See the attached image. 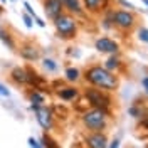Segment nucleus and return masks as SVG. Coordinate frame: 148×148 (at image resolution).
<instances>
[{
  "mask_svg": "<svg viewBox=\"0 0 148 148\" xmlns=\"http://www.w3.org/2000/svg\"><path fill=\"white\" fill-rule=\"evenodd\" d=\"M84 79L92 88H98L106 92L114 91L118 88V77L114 76V73H110L108 69H104V66H91L84 73Z\"/></svg>",
  "mask_w": 148,
  "mask_h": 148,
  "instance_id": "f257e3e1",
  "label": "nucleus"
},
{
  "mask_svg": "<svg viewBox=\"0 0 148 148\" xmlns=\"http://www.w3.org/2000/svg\"><path fill=\"white\" fill-rule=\"evenodd\" d=\"M83 125L91 133H101L108 125V110L91 108L83 114Z\"/></svg>",
  "mask_w": 148,
  "mask_h": 148,
  "instance_id": "f03ea898",
  "label": "nucleus"
},
{
  "mask_svg": "<svg viewBox=\"0 0 148 148\" xmlns=\"http://www.w3.org/2000/svg\"><path fill=\"white\" fill-rule=\"evenodd\" d=\"M54 22V27L57 36L62 37V39H73L76 37V32H77V22L76 18H73L69 14H62L59 17L52 20Z\"/></svg>",
  "mask_w": 148,
  "mask_h": 148,
  "instance_id": "7ed1b4c3",
  "label": "nucleus"
},
{
  "mask_svg": "<svg viewBox=\"0 0 148 148\" xmlns=\"http://www.w3.org/2000/svg\"><path fill=\"white\" fill-rule=\"evenodd\" d=\"M84 94H86V99L92 108H99V110H108L110 108L111 98L106 91H101L98 88H89V89H86Z\"/></svg>",
  "mask_w": 148,
  "mask_h": 148,
  "instance_id": "20e7f679",
  "label": "nucleus"
},
{
  "mask_svg": "<svg viewBox=\"0 0 148 148\" xmlns=\"http://www.w3.org/2000/svg\"><path fill=\"white\" fill-rule=\"evenodd\" d=\"M113 24L120 30H130V29L135 27L136 17L130 10H114L113 12Z\"/></svg>",
  "mask_w": 148,
  "mask_h": 148,
  "instance_id": "39448f33",
  "label": "nucleus"
},
{
  "mask_svg": "<svg viewBox=\"0 0 148 148\" xmlns=\"http://www.w3.org/2000/svg\"><path fill=\"white\" fill-rule=\"evenodd\" d=\"M30 110L36 113V118L39 121V125L44 130L52 128V111L49 110L47 106H36V104H30Z\"/></svg>",
  "mask_w": 148,
  "mask_h": 148,
  "instance_id": "423d86ee",
  "label": "nucleus"
},
{
  "mask_svg": "<svg viewBox=\"0 0 148 148\" xmlns=\"http://www.w3.org/2000/svg\"><path fill=\"white\" fill-rule=\"evenodd\" d=\"M44 14L51 20H56L59 15H62L64 14V3H62V0H46L44 2Z\"/></svg>",
  "mask_w": 148,
  "mask_h": 148,
  "instance_id": "0eeeda50",
  "label": "nucleus"
},
{
  "mask_svg": "<svg viewBox=\"0 0 148 148\" xmlns=\"http://www.w3.org/2000/svg\"><path fill=\"white\" fill-rule=\"evenodd\" d=\"M96 51L98 52H103V54H111L114 56L118 51H120V46H118V42L116 40H113L110 37H99L98 40H96Z\"/></svg>",
  "mask_w": 148,
  "mask_h": 148,
  "instance_id": "6e6552de",
  "label": "nucleus"
},
{
  "mask_svg": "<svg viewBox=\"0 0 148 148\" xmlns=\"http://www.w3.org/2000/svg\"><path fill=\"white\" fill-rule=\"evenodd\" d=\"M110 0H83V7L91 14H101L108 10Z\"/></svg>",
  "mask_w": 148,
  "mask_h": 148,
  "instance_id": "1a4fd4ad",
  "label": "nucleus"
},
{
  "mask_svg": "<svg viewBox=\"0 0 148 148\" xmlns=\"http://www.w3.org/2000/svg\"><path fill=\"white\" fill-rule=\"evenodd\" d=\"M86 143L89 148H108V138L104 133H91L86 138Z\"/></svg>",
  "mask_w": 148,
  "mask_h": 148,
  "instance_id": "9d476101",
  "label": "nucleus"
},
{
  "mask_svg": "<svg viewBox=\"0 0 148 148\" xmlns=\"http://www.w3.org/2000/svg\"><path fill=\"white\" fill-rule=\"evenodd\" d=\"M20 56L25 61H37L39 59V49L34 44H24L20 47Z\"/></svg>",
  "mask_w": 148,
  "mask_h": 148,
  "instance_id": "9b49d317",
  "label": "nucleus"
},
{
  "mask_svg": "<svg viewBox=\"0 0 148 148\" xmlns=\"http://www.w3.org/2000/svg\"><path fill=\"white\" fill-rule=\"evenodd\" d=\"M10 76H12V79H14L15 83H18V84L29 83V73H27L25 67H14L12 73H10Z\"/></svg>",
  "mask_w": 148,
  "mask_h": 148,
  "instance_id": "f8f14e48",
  "label": "nucleus"
},
{
  "mask_svg": "<svg viewBox=\"0 0 148 148\" xmlns=\"http://www.w3.org/2000/svg\"><path fill=\"white\" fill-rule=\"evenodd\" d=\"M77 89L76 88H62V89H59L57 91V96L61 98V99H64V101H71V99H74V98H77Z\"/></svg>",
  "mask_w": 148,
  "mask_h": 148,
  "instance_id": "ddd939ff",
  "label": "nucleus"
},
{
  "mask_svg": "<svg viewBox=\"0 0 148 148\" xmlns=\"http://www.w3.org/2000/svg\"><path fill=\"white\" fill-rule=\"evenodd\" d=\"M64 9H67L71 14H83V5L79 0H62Z\"/></svg>",
  "mask_w": 148,
  "mask_h": 148,
  "instance_id": "4468645a",
  "label": "nucleus"
},
{
  "mask_svg": "<svg viewBox=\"0 0 148 148\" xmlns=\"http://www.w3.org/2000/svg\"><path fill=\"white\" fill-rule=\"evenodd\" d=\"M120 67H121V61H120V57H116V56H110L106 59V62H104V69H108L110 73L118 71Z\"/></svg>",
  "mask_w": 148,
  "mask_h": 148,
  "instance_id": "2eb2a0df",
  "label": "nucleus"
},
{
  "mask_svg": "<svg viewBox=\"0 0 148 148\" xmlns=\"http://www.w3.org/2000/svg\"><path fill=\"white\" fill-rule=\"evenodd\" d=\"M24 9H25V14H29L30 17L34 18V20H36V24L39 25V27H46V22H44L42 18H39V17H37L36 10H34L32 7H30V3H29V2H24Z\"/></svg>",
  "mask_w": 148,
  "mask_h": 148,
  "instance_id": "dca6fc26",
  "label": "nucleus"
},
{
  "mask_svg": "<svg viewBox=\"0 0 148 148\" xmlns=\"http://www.w3.org/2000/svg\"><path fill=\"white\" fill-rule=\"evenodd\" d=\"M29 101L32 103V104H36V106H44V103H46V98H44V94L39 91H32L29 94Z\"/></svg>",
  "mask_w": 148,
  "mask_h": 148,
  "instance_id": "f3484780",
  "label": "nucleus"
},
{
  "mask_svg": "<svg viewBox=\"0 0 148 148\" xmlns=\"http://www.w3.org/2000/svg\"><path fill=\"white\" fill-rule=\"evenodd\" d=\"M0 40L3 42V46L9 47L10 51H14V49H15V44H14V40H12L10 34L5 30V29H0Z\"/></svg>",
  "mask_w": 148,
  "mask_h": 148,
  "instance_id": "a211bd4d",
  "label": "nucleus"
},
{
  "mask_svg": "<svg viewBox=\"0 0 148 148\" xmlns=\"http://www.w3.org/2000/svg\"><path fill=\"white\" fill-rule=\"evenodd\" d=\"M64 76H66L67 81H77V79H79V71H77L76 67H67Z\"/></svg>",
  "mask_w": 148,
  "mask_h": 148,
  "instance_id": "6ab92c4d",
  "label": "nucleus"
},
{
  "mask_svg": "<svg viewBox=\"0 0 148 148\" xmlns=\"http://www.w3.org/2000/svg\"><path fill=\"white\" fill-rule=\"evenodd\" d=\"M42 66H44V69L49 71V73H54L56 69H57V62H56L54 59H51V57H46L42 61Z\"/></svg>",
  "mask_w": 148,
  "mask_h": 148,
  "instance_id": "aec40b11",
  "label": "nucleus"
},
{
  "mask_svg": "<svg viewBox=\"0 0 148 148\" xmlns=\"http://www.w3.org/2000/svg\"><path fill=\"white\" fill-rule=\"evenodd\" d=\"M136 36H138L140 42H145V44H148V27H140L138 32H136Z\"/></svg>",
  "mask_w": 148,
  "mask_h": 148,
  "instance_id": "412c9836",
  "label": "nucleus"
},
{
  "mask_svg": "<svg viewBox=\"0 0 148 148\" xmlns=\"http://www.w3.org/2000/svg\"><path fill=\"white\" fill-rule=\"evenodd\" d=\"M42 143H44V148H59V145H57L49 135H44V136H42Z\"/></svg>",
  "mask_w": 148,
  "mask_h": 148,
  "instance_id": "4be33fe9",
  "label": "nucleus"
},
{
  "mask_svg": "<svg viewBox=\"0 0 148 148\" xmlns=\"http://www.w3.org/2000/svg\"><path fill=\"white\" fill-rule=\"evenodd\" d=\"M22 18H24V24H25V27H32V25H34V22H32V20H34V18L30 17V15H29V14H22Z\"/></svg>",
  "mask_w": 148,
  "mask_h": 148,
  "instance_id": "5701e85b",
  "label": "nucleus"
},
{
  "mask_svg": "<svg viewBox=\"0 0 148 148\" xmlns=\"http://www.w3.org/2000/svg\"><path fill=\"white\" fill-rule=\"evenodd\" d=\"M130 114H131V116H135V118H138V116H141V111L138 110V108H136V106H131V108H130Z\"/></svg>",
  "mask_w": 148,
  "mask_h": 148,
  "instance_id": "b1692460",
  "label": "nucleus"
},
{
  "mask_svg": "<svg viewBox=\"0 0 148 148\" xmlns=\"http://www.w3.org/2000/svg\"><path fill=\"white\" fill-rule=\"evenodd\" d=\"M0 96H5V98H9V96H10V91L2 83H0Z\"/></svg>",
  "mask_w": 148,
  "mask_h": 148,
  "instance_id": "393cba45",
  "label": "nucleus"
},
{
  "mask_svg": "<svg viewBox=\"0 0 148 148\" xmlns=\"http://www.w3.org/2000/svg\"><path fill=\"white\" fill-rule=\"evenodd\" d=\"M120 3L125 7V9H128L130 12H131V10H135V5H133V3H130V2H126V0H120Z\"/></svg>",
  "mask_w": 148,
  "mask_h": 148,
  "instance_id": "a878e982",
  "label": "nucleus"
},
{
  "mask_svg": "<svg viewBox=\"0 0 148 148\" xmlns=\"http://www.w3.org/2000/svg\"><path fill=\"white\" fill-rule=\"evenodd\" d=\"M29 147H30V148H42L40 145H39V143H37V140H36V138H32V136L29 138Z\"/></svg>",
  "mask_w": 148,
  "mask_h": 148,
  "instance_id": "bb28decb",
  "label": "nucleus"
},
{
  "mask_svg": "<svg viewBox=\"0 0 148 148\" xmlns=\"http://www.w3.org/2000/svg\"><path fill=\"white\" fill-rule=\"evenodd\" d=\"M141 86H143V89H145V92H147V96H148V76H145L141 79Z\"/></svg>",
  "mask_w": 148,
  "mask_h": 148,
  "instance_id": "cd10ccee",
  "label": "nucleus"
},
{
  "mask_svg": "<svg viewBox=\"0 0 148 148\" xmlns=\"http://www.w3.org/2000/svg\"><path fill=\"white\" fill-rule=\"evenodd\" d=\"M108 148H120V138H114L110 143V147H108Z\"/></svg>",
  "mask_w": 148,
  "mask_h": 148,
  "instance_id": "c85d7f7f",
  "label": "nucleus"
},
{
  "mask_svg": "<svg viewBox=\"0 0 148 148\" xmlns=\"http://www.w3.org/2000/svg\"><path fill=\"white\" fill-rule=\"evenodd\" d=\"M141 126L148 130V113H147V114H143V120H141Z\"/></svg>",
  "mask_w": 148,
  "mask_h": 148,
  "instance_id": "c756f323",
  "label": "nucleus"
},
{
  "mask_svg": "<svg viewBox=\"0 0 148 148\" xmlns=\"http://www.w3.org/2000/svg\"><path fill=\"white\" fill-rule=\"evenodd\" d=\"M141 2H143V3H145V5L148 7V0H141Z\"/></svg>",
  "mask_w": 148,
  "mask_h": 148,
  "instance_id": "7c9ffc66",
  "label": "nucleus"
},
{
  "mask_svg": "<svg viewBox=\"0 0 148 148\" xmlns=\"http://www.w3.org/2000/svg\"><path fill=\"white\" fill-rule=\"evenodd\" d=\"M0 2H2V3H5V0H0Z\"/></svg>",
  "mask_w": 148,
  "mask_h": 148,
  "instance_id": "2f4dec72",
  "label": "nucleus"
}]
</instances>
